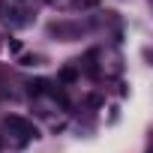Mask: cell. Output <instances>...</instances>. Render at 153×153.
<instances>
[{
	"instance_id": "cell-1",
	"label": "cell",
	"mask_w": 153,
	"mask_h": 153,
	"mask_svg": "<svg viewBox=\"0 0 153 153\" xmlns=\"http://www.w3.org/2000/svg\"><path fill=\"white\" fill-rule=\"evenodd\" d=\"M0 21L9 27L30 24V0H0Z\"/></svg>"
},
{
	"instance_id": "cell-2",
	"label": "cell",
	"mask_w": 153,
	"mask_h": 153,
	"mask_svg": "<svg viewBox=\"0 0 153 153\" xmlns=\"http://www.w3.org/2000/svg\"><path fill=\"white\" fill-rule=\"evenodd\" d=\"M3 126H6L15 138H21V141H36V138H39V126H36L33 120L21 117V114H9V117L3 120Z\"/></svg>"
},
{
	"instance_id": "cell-3",
	"label": "cell",
	"mask_w": 153,
	"mask_h": 153,
	"mask_svg": "<svg viewBox=\"0 0 153 153\" xmlns=\"http://www.w3.org/2000/svg\"><path fill=\"white\" fill-rule=\"evenodd\" d=\"M48 3H54V6H63V9H75V6H81V0H48Z\"/></svg>"
},
{
	"instance_id": "cell-4",
	"label": "cell",
	"mask_w": 153,
	"mask_h": 153,
	"mask_svg": "<svg viewBox=\"0 0 153 153\" xmlns=\"http://www.w3.org/2000/svg\"><path fill=\"white\" fill-rule=\"evenodd\" d=\"M9 51H12V54H21V42H18V39H9Z\"/></svg>"
}]
</instances>
